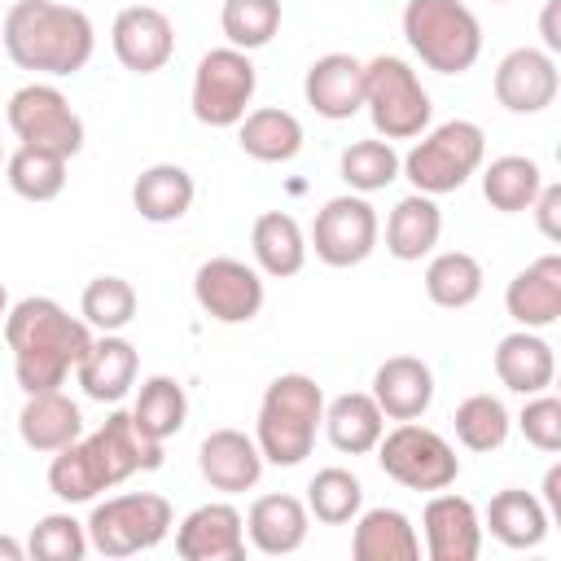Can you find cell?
<instances>
[{"mask_svg":"<svg viewBox=\"0 0 561 561\" xmlns=\"http://www.w3.org/2000/svg\"><path fill=\"white\" fill-rule=\"evenodd\" d=\"M162 465V443L140 434L131 412H110L88 438L79 434L70 447L53 451L48 491L66 504H88L101 491L127 482L131 473H149Z\"/></svg>","mask_w":561,"mask_h":561,"instance_id":"1","label":"cell"},{"mask_svg":"<svg viewBox=\"0 0 561 561\" xmlns=\"http://www.w3.org/2000/svg\"><path fill=\"white\" fill-rule=\"evenodd\" d=\"M4 342L13 351V377L22 394L57 390L92 346L88 320L70 316L57 298H22L4 316Z\"/></svg>","mask_w":561,"mask_h":561,"instance_id":"2","label":"cell"},{"mask_svg":"<svg viewBox=\"0 0 561 561\" xmlns=\"http://www.w3.org/2000/svg\"><path fill=\"white\" fill-rule=\"evenodd\" d=\"M4 53L35 75H75L96 48V31L83 9L61 0H13L4 13Z\"/></svg>","mask_w":561,"mask_h":561,"instance_id":"3","label":"cell"},{"mask_svg":"<svg viewBox=\"0 0 561 561\" xmlns=\"http://www.w3.org/2000/svg\"><path fill=\"white\" fill-rule=\"evenodd\" d=\"M320 421H324V390L316 386V377L280 373L263 390L259 421H254V443H259L267 465L294 469V465H302L311 456Z\"/></svg>","mask_w":561,"mask_h":561,"instance_id":"4","label":"cell"},{"mask_svg":"<svg viewBox=\"0 0 561 561\" xmlns=\"http://www.w3.org/2000/svg\"><path fill=\"white\" fill-rule=\"evenodd\" d=\"M403 39L438 75H465L482 53V26L465 0H408Z\"/></svg>","mask_w":561,"mask_h":561,"instance_id":"5","label":"cell"},{"mask_svg":"<svg viewBox=\"0 0 561 561\" xmlns=\"http://www.w3.org/2000/svg\"><path fill=\"white\" fill-rule=\"evenodd\" d=\"M482 158H486L482 127L469 118H451V123H438L434 131H421L408 158H399V171L412 180L416 193L443 197V193H456L482 167Z\"/></svg>","mask_w":561,"mask_h":561,"instance_id":"6","label":"cell"},{"mask_svg":"<svg viewBox=\"0 0 561 561\" xmlns=\"http://www.w3.org/2000/svg\"><path fill=\"white\" fill-rule=\"evenodd\" d=\"M364 110L381 140H416L434 114L416 70L403 57H386V53L364 61Z\"/></svg>","mask_w":561,"mask_h":561,"instance_id":"7","label":"cell"},{"mask_svg":"<svg viewBox=\"0 0 561 561\" xmlns=\"http://www.w3.org/2000/svg\"><path fill=\"white\" fill-rule=\"evenodd\" d=\"M175 513L162 495L153 491H131V495H110L101 504H92L88 513V548H96L101 557H136L149 552L167 539Z\"/></svg>","mask_w":561,"mask_h":561,"instance_id":"8","label":"cell"},{"mask_svg":"<svg viewBox=\"0 0 561 561\" xmlns=\"http://www.w3.org/2000/svg\"><path fill=\"white\" fill-rule=\"evenodd\" d=\"M373 451L381 473L408 491H447L460 478V456L451 451V443L416 421H399L390 434L377 438Z\"/></svg>","mask_w":561,"mask_h":561,"instance_id":"9","label":"cell"},{"mask_svg":"<svg viewBox=\"0 0 561 561\" xmlns=\"http://www.w3.org/2000/svg\"><path fill=\"white\" fill-rule=\"evenodd\" d=\"M259 75L250 53L224 44L210 48L193 70V118L206 127H237L250 114Z\"/></svg>","mask_w":561,"mask_h":561,"instance_id":"10","label":"cell"},{"mask_svg":"<svg viewBox=\"0 0 561 561\" xmlns=\"http://www.w3.org/2000/svg\"><path fill=\"white\" fill-rule=\"evenodd\" d=\"M13 136L31 149H48L61 158H75L83 149V118L75 114V105L66 101L61 88L53 83H26L9 96L4 110Z\"/></svg>","mask_w":561,"mask_h":561,"instance_id":"11","label":"cell"},{"mask_svg":"<svg viewBox=\"0 0 561 561\" xmlns=\"http://www.w3.org/2000/svg\"><path fill=\"white\" fill-rule=\"evenodd\" d=\"M311 245L324 267H355L377 250V210L359 193L329 197L316 210Z\"/></svg>","mask_w":561,"mask_h":561,"instance_id":"12","label":"cell"},{"mask_svg":"<svg viewBox=\"0 0 561 561\" xmlns=\"http://www.w3.org/2000/svg\"><path fill=\"white\" fill-rule=\"evenodd\" d=\"M193 298L215 324H250L263 311V276L241 259H206L193 276Z\"/></svg>","mask_w":561,"mask_h":561,"instance_id":"13","label":"cell"},{"mask_svg":"<svg viewBox=\"0 0 561 561\" xmlns=\"http://www.w3.org/2000/svg\"><path fill=\"white\" fill-rule=\"evenodd\" d=\"M110 44H114V57L123 61V70L153 75L175 53V26L153 4H127L110 26Z\"/></svg>","mask_w":561,"mask_h":561,"instance_id":"14","label":"cell"},{"mask_svg":"<svg viewBox=\"0 0 561 561\" xmlns=\"http://www.w3.org/2000/svg\"><path fill=\"white\" fill-rule=\"evenodd\" d=\"M561 75L548 48H513L495 66V101L508 114H539L557 101Z\"/></svg>","mask_w":561,"mask_h":561,"instance_id":"15","label":"cell"},{"mask_svg":"<svg viewBox=\"0 0 561 561\" xmlns=\"http://www.w3.org/2000/svg\"><path fill=\"white\" fill-rule=\"evenodd\" d=\"M175 552L184 561H241L245 517L232 504H202L175 530Z\"/></svg>","mask_w":561,"mask_h":561,"instance_id":"16","label":"cell"},{"mask_svg":"<svg viewBox=\"0 0 561 561\" xmlns=\"http://www.w3.org/2000/svg\"><path fill=\"white\" fill-rule=\"evenodd\" d=\"M302 96L320 118H351L364 110V61L351 53H324L307 66Z\"/></svg>","mask_w":561,"mask_h":561,"instance_id":"17","label":"cell"},{"mask_svg":"<svg viewBox=\"0 0 561 561\" xmlns=\"http://www.w3.org/2000/svg\"><path fill=\"white\" fill-rule=\"evenodd\" d=\"M263 465H267V460H263L259 443H254L250 434H241V430H210V434L202 438V447H197V469H202V478H206L215 491H224V495H241V491L259 486Z\"/></svg>","mask_w":561,"mask_h":561,"instance_id":"18","label":"cell"},{"mask_svg":"<svg viewBox=\"0 0 561 561\" xmlns=\"http://www.w3.org/2000/svg\"><path fill=\"white\" fill-rule=\"evenodd\" d=\"M421 526L430 561H473L482 552V522L465 495H434L421 513Z\"/></svg>","mask_w":561,"mask_h":561,"instance_id":"19","label":"cell"},{"mask_svg":"<svg viewBox=\"0 0 561 561\" xmlns=\"http://www.w3.org/2000/svg\"><path fill=\"white\" fill-rule=\"evenodd\" d=\"M368 394L377 399L386 421H421L434 403V373L416 355H390L386 364H377Z\"/></svg>","mask_w":561,"mask_h":561,"instance_id":"20","label":"cell"},{"mask_svg":"<svg viewBox=\"0 0 561 561\" xmlns=\"http://www.w3.org/2000/svg\"><path fill=\"white\" fill-rule=\"evenodd\" d=\"M504 311L522 329H548L561 316V254H543L526 263L508 289H504Z\"/></svg>","mask_w":561,"mask_h":561,"instance_id":"21","label":"cell"},{"mask_svg":"<svg viewBox=\"0 0 561 561\" xmlns=\"http://www.w3.org/2000/svg\"><path fill=\"white\" fill-rule=\"evenodd\" d=\"M307 530H311V513L298 495H259L245 513V535L250 543L263 552V557H289L307 543Z\"/></svg>","mask_w":561,"mask_h":561,"instance_id":"22","label":"cell"},{"mask_svg":"<svg viewBox=\"0 0 561 561\" xmlns=\"http://www.w3.org/2000/svg\"><path fill=\"white\" fill-rule=\"evenodd\" d=\"M136 373H140V355H136V346H131L127 337H118V333L92 337L88 355H83L79 368H75L83 394L96 399V403H118V399L136 386Z\"/></svg>","mask_w":561,"mask_h":561,"instance_id":"23","label":"cell"},{"mask_svg":"<svg viewBox=\"0 0 561 561\" xmlns=\"http://www.w3.org/2000/svg\"><path fill=\"white\" fill-rule=\"evenodd\" d=\"M491 364H495L500 386L513 390V394H539V390H548L552 377H557V355H552V346H548L535 329L504 333V337L495 342Z\"/></svg>","mask_w":561,"mask_h":561,"instance_id":"24","label":"cell"},{"mask_svg":"<svg viewBox=\"0 0 561 561\" xmlns=\"http://www.w3.org/2000/svg\"><path fill=\"white\" fill-rule=\"evenodd\" d=\"M18 434H22V443L31 451L53 456V451L70 447L83 434V412H79V403L70 394H61V386L57 390H39V394H26V403L18 412Z\"/></svg>","mask_w":561,"mask_h":561,"instance_id":"25","label":"cell"},{"mask_svg":"<svg viewBox=\"0 0 561 561\" xmlns=\"http://www.w3.org/2000/svg\"><path fill=\"white\" fill-rule=\"evenodd\" d=\"M351 557L355 561H416L421 539L408 513L399 508H368L355 513V535H351Z\"/></svg>","mask_w":561,"mask_h":561,"instance_id":"26","label":"cell"},{"mask_svg":"<svg viewBox=\"0 0 561 561\" xmlns=\"http://www.w3.org/2000/svg\"><path fill=\"white\" fill-rule=\"evenodd\" d=\"M438 232H443L438 202L430 193H408L394 202V210L386 219V250L399 263H421L438 245Z\"/></svg>","mask_w":561,"mask_h":561,"instance_id":"27","label":"cell"},{"mask_svg":"<svg viewBox=\"0 0 561 561\" xmlns=\"http://www.w3.org/2000/svg\"><path fill=\"white\" fill-rule=\"evenodd\" d=\"M320 425H324L329 443H333L342 456H364V451H373L377 438L386 434V416H381L377 399L364 394V390H346V394H337L333 403H324V421H320Z\"/></svg>","mask_w":561,"mask_h":561,"instance_id":"28","label":"cell"},{"mask_svg":"<svg viewBox=\"0 0 561 561\" xmlns=\"http://www.w3.org/2000/svg\"><path fill=\"white\" fill-rule=\"evenodd\" d=\"M197 188H193V175L175 162H153L136 175L131 184V206L140 210V219L149 224H175L188 215Z\"/></svg>","mask_w":561,"mask_h":561,"instance_id":"29","label":"cell"},{"mask_svg":"<svg viewBox=\"0 0 561 561\" xmlns=\"http://www.w3.org/2000/svg\"><path fill=\"white\" fill-rule=\"evenodd\" d=\"M250 250H254L259 272H263V276H276V280L298 276L302 263H307V237H302L298 219L285 215V210H263V215L254 219V228H250Z\"/></svg>","mask_w":561,"mask_h":561,"instance_id":"30","label":"cell"},{"mask_svg":"<svg viewBox=\"0 0 561 561\" xmlns=\"http://www.w3.org/2000/svg\"><path fill=\"white\" fill-rule=\"evenodd\" d=\"M548 522L552 513L543 508L539 495L522 491V486H508V491H495L491 504H486V526L491 535L504 543V548H539L543 535H548Z\"/></svg>","mask_w":561,"mask_h":561,"instance_id":"31","label":"cell"},{"mask_svg":"<svg viewBox=\"0 0 561 561\" xmlns=\"http://www.w3.org/2000/svg\"><path fill=\"white\" fill-rule=\"evenodd\" d=\"M237 145L254 162H289L302 149V123L289 110L263 105V110H250L237 123Z\"/></svg>","mask_w":561,"mask_h":561,"instance_id":"32","label":"cell"},{"mask_svg":"<svg viewBox=\"0 0 561 561\" xmlns=\"http://www.w3.org/2000/svg\"><path fill=\"white\" fill-rule=\"evenodd\" d=\"M539 184H543V171H539V162L526 158V153L491 158V167L482 171V197H486V206L500 210V215H522V210H530Z\"/></svg>","mask_w":561,"mask_h":561,"instance_id":"33","label":"cell"},{"mask_svg":"<svg viewBox=\"0 0 561 561\" xmlns=\"http://www.w3.org/2000/svg\"><path fill=\"white\" fill-rule=\"evenodd\" d=\"M131 421L140 425V434L167 443V438L180 434L184 421H188L184 386H180L175 377H167V373L145 377V381H140V394H136V403H131Z\"/></svg>","mask_w":561,"mask_h":561,"instance_id":"34","label":"cell"},{"mask_svg":"<svg viewBox=\"0 0 561 561\" xmlns=\"http://www.w3.org/2000/svg\"><path fill=\"white\" fill-rule=\"evenodd\" d=\"M482 280H486L482 276V263L473 254H465V250H443L425 267V294L443 311H460V307L478 302Z\"/></svg>","mask_w":561,"mask_h":561,"instance_id":"35","label":"cell"},{"mask_svg":"<svg viewBox=\"0 0 561 561\" xmlns=\"http://www.w3.org/2000/svg\"><path fill=\"white\" fill-rule=\"evenodd\" d=\"M66 162L61 153H48V149H31V145H18L9 158H4V180L18 197L26 202H53L61 188H66Z\"/></svg>","mask_w":561,"mask_h":561,"instance_id":"36","label":"cell"},{"mask_svg":"<svg viewBox=\"0 0 561 561\" xmlns=\"http://www.w3.org/2000/svg\"><path fill=\"white\" fill-rule=\"evenodd\" d=\"M364 508V486L351 469L329 465L307 482V513L324 526H346L355 522V513Z\"/></svg>","mask_w":561,"mask_h":561,"instance_id":"37","label":"cell"},{"mask_svg":"<svg viewBox=\"0 0 561 561\" xmlns=\"http://www.w3.org/2000/svg\"><path fill=\"white\" fill-rule=\"evenodd\" d=\"M79 316L96 333L127 329L136 320V289H131V280H123V276H96V280H88V289L79 298Z\"/></svg>","mask_w":561,"mask_h":561,"instance_id":"38","label":"cell"},{"mask_svg":"<svg viewBox=\"0 0 561 561\" xmlns=\"http://www.w3.org/2000/svg\"><path fill=\"white\" fill-rule=\"evenodd\" d=\"M456 438L469 447V451H500L508 443V408L495 399V394H469L460 408H456Z\"/></svg>","mask_w":561,"mask_h":561,"instance_id":"39","label":"cell"},{"mask_svg":"<svg viewBox=\"0 0 561 561\" xmlns=\"http://www.w3.org/2000/svg\"><path fill=\"white\" fill-rule=\"evenodd\" d=\"M219 26L232 48H241V53L263 48L280 31V0H224Z\"/></svg>","mask_w":561,"mask_h":561,"instance_id":"40","label":"cell"},{"mask_svg":"<svg viewBox=\"0 0 561 561\" xmlns=\"http://www.w3.org/2000/svg\"><path fill=\"white\" fill-rule=\"evenodd\" d=\"M337 167L355 193H377L399 180V153L390 149V140H355L342 149Z\"/></svg>","mask_w":561,"mask_h":561,"instance_id":"41","label":"cell"},{"mask_svg":"<svg viewBox=\"0 0 561 561\" xmlns=\"http://www.w3.org/2000/svg\"><path fill=\"white\" fill-rule=\"evenodd\" d=\"M26 552L35 561H83L88 552V526L75 522L70 513H48L31 526Z\"/></svg>","mask_w":561,"mask_h":561,"instance_id":"42","label":"cell"},{"mask_svg":"<svg viewBox=\"0 0 561 561\" xmlns=\"http://www.w3.org/2000/svg\"><path fill=\"white\" fill-rule=\"evenodd\" d=\"M517 430H522V438L530 443V447H539V451H561V399L557 394H548V390H539V394H526V408H522V416H517Z\"/></svg>","mask_w":561,"mask_h":561,"instance_id":"43","label":"cell"},{"mask_svg":"<svg viewBox=\"0 0 561 561\" xmlns=\"http://www.w3.org/2000/svg\"><path fill=\"white\" fill-rule=\"evenodd\" d=\"M530 210H535L539 232H543L548 241H561V184H539Z\"/></svg>","mask_w":561,"mask_h":561,"instance_id":"44","label":"cell"},{"mask_svg":"<svg viewBox=\"0 0 561 561\" xmlns=\"http://www.w3.org/2000/svg\"><path fill=\"white\" fill-rule=\"evenodd\" d=\"M543 508L548 513H561V465H552L543 473Z\"/></svg>","mask_w":561,"mask_h":561,"instance_id":"45","label":"cell"},{"mask_svg":"<svg viewBox=\"0 0 561 561\" xmlns=\"http://www.w3.org/2000/svg\"><path fill=\"white\" fill-rule=\"evenodd\" d=\"M557 4H561V0H548V4H543V44H548V53H557V48H561V31H557Z\"/></svg>","mask_w":561,"mask_h":561,"instance_id":"46","label":"cell"},{"mask_svg":"<svg viewBox=\"0 0 561 561\" xmlns=\"http://www.w3.org/2000/svg\"><path fill=\"white\" fill-rule=\"evenodd\" d=\"M22 557H26V548L13 535H0V561H22Z\"/></svg>","mask_w":561,"mask_h":561,"instance_id":"47","label":"cell"},{"mask_svg":"<svg viewBox=\"0 0 561 561\" xmlns=\"http://www.w3.org/2000/svg\"><path fill=\"white\" fill-rule=\"evenodd\" d=\"M4 316H9V294H4V285H0V324H4Z\"/></svg>","mask_w":561,"mask_h":561,"instance_id":"48","label":"cell"},{"mask_svg":"<svg viewBox=\"0 0 561 561\" xmlns=\"http://www.w3.org/2000/svg\"><path fill=\"white\" fill-rule=\"evenodd\" d=\"M491 4H513V0H491Z\"/></svg>","mask_w":561,"mask_h":561,"instance_id":"49","label":"cell"},{"mask_svg":"<svg viewBox=\"0 0 561 561\" xmlns=\"http://www.w3.org/2000/svg\"><path fill=\"white\" fill-rule=\"evenodd\" d=\"M0 167H4V149H0Z\"/></svg>","mask_w":561,"mask_h":561,"instance_id":"50","label":"cell"}]
</instances>
